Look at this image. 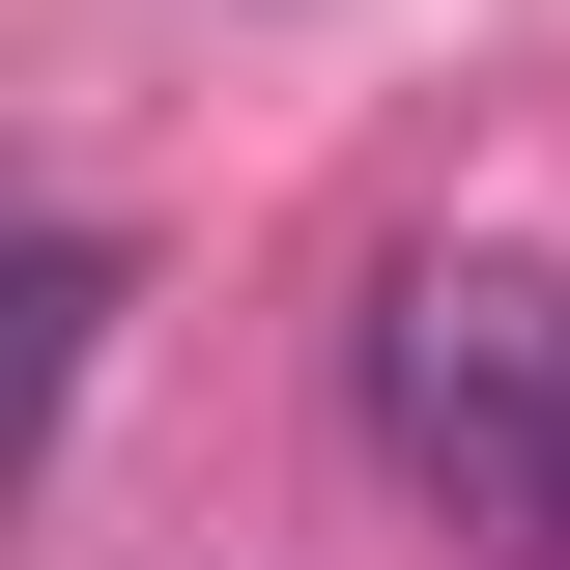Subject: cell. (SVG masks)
Instances as JSON below:
<instances>
[{
    "label": "cell",
    "mask_w": 570,
    "mask_h": 570,
    "mask_svg": "<svg viewBox=\"0 0 570 570\" xmlns=\"http://www.w3.org/2000/svg\"><path fill=\"white\" fill-rule=\"evenodd\" d=\"M343 428H371L400 513L570 570V257H400L343 314Z\"/></svg>",
    "instance_id": "6da1fadb"
}]
</instances>
